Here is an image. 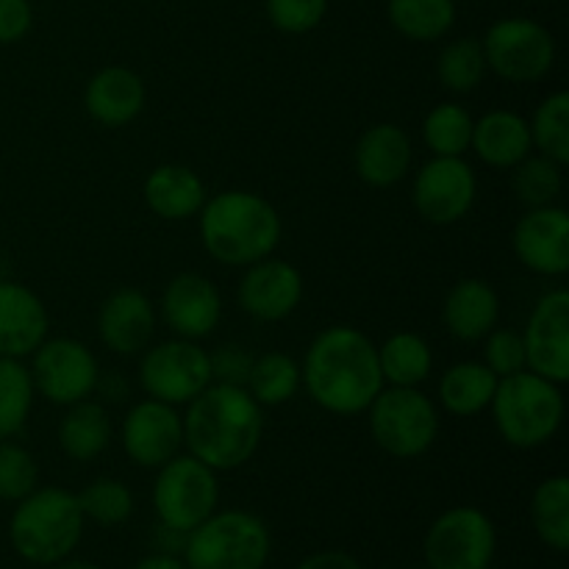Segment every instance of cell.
I'll use <instances>...</instances> for the list:
<instances>
[{
    "mask_svg": "<svg viewBox=\"0 0 569 569\" xmlns=\"http://www.w3.org/2000/svg\"><path fill=\"white\" fill-rule=\"evenodd\" d=\"M300 376L309 398L337 417L365 415L383 389L378 345L353 326H331L317 333Z\"/></svg>",
    "mask_w": 569,
    "mask_h": 569,
    "instance_id": "cell-1",
    "label": "cell"
},
{
    "mask_svg": "<svg viewBox=\"0 0 569 569\" xmlns=\"http://www.w3.org/2000/svg\"><path fill=\"white\" fill-rule=\"evenodd\" d=\"M183 417V445L189 456L214 472L248 465L261 445L264 411L244 387L209 383Z\"/></svg>",
    "mask_w": 569,
    "mask_h": 569,
    "instance_id": "cell-2",
    "label": "cell"
},
{
    "mask_svg": "<svg viewBox=\"0 0 569 569\" xmlns=\"http://www.w3.org/2000/svg\"><path fill=\"white\" fill-rule=\"evenodd\" d=\"M200 242L226 267H250L276 253L283 222L276 206L248 189H226L200 209Z\"/></svg>",
    "mask_w": 569,
    "mask_h": 569,
    "instance_id": "cell-3",
    "label": "cell"
},
{
    "mask_svg": "<svg viewBox=\"0 0 569 569\" xmlns=\"http://www.w3.org/2000/svg\"><path fill=\"white\" fill-rule=\"evenodd\" d=\"M78 498L59 487H37L17 503L9 522L14 553L33 567H53L70 559L83 537Z\"/></svg>",
    "mask_w": 569,
    "mask_h": 569,
    "instance_id": "cell-4",
    "label": "cell"
},
{
    "mask_svg": "<svg viewBox=\"0 0 569 569\" xmlns=\"http://www.w3.org/2000/svg\"><path fill=\"white\" fill-rule=\"evenodd\" d=\"M489 411L506 445L517 450H537L559 433L567 403L559 383L522 370L500 378Z\"/></svg>",
    "mask_w": 569,
    "mask_h": 569,
    "instance_id": "cell-5",
    "label": "cell"
},
{
    "mask_svg": "<svg viewBox=\"0 0 569 569\" xmlns=\"http://www.w3.org/2000/svg\"><path fill=\"white\" fill-rule=\"evenodd\" d=\"M270 550V528L259 515L228 509L187 533L181 559L187 569H264Z\"/></svg>",
    "mask_w": 569,
    "mask_h": 569,
    "instance_id": "cell-6",
    "label": "cell"
},
{
    "mask_svg": "<svg viewBox=\"0 0 569 569\" xmlns=\"http://www.w3.org/2000/svg\"><path fill=\"white\" fill-rule=\"evenodd\" d=\"M367 415L372 439L392 459H420L439 437L437 403L417 387H383Z\"/></svg>",
    "mask_w": 569,
    "mask_h": 569,
    "instance_id": "cell-7",
    "label": "cell"
},
{
    "mask_svg": "<svg viewBox=\"0 0 569 569\" xmlns=\"http://www.w3.org/2000/svg\"><path fill=\"white\" fill-rule=\"evenodd\" d=\"M498 553V528L476 506L442 511L422 539L428 569H492Z\"/></svg>",
    "mask_w": 569,
    "mask_h": 569,
    "instance_id": "cell-8",
    "label": "cell"
},
{
    "mask_svg": "<svg viewBox=\"0 0 569 569\" xmlns=\"http://www.w3.org/2000/svg\"><path fill=\"white\" fill-rule=\"evenodd\" d=\"M220 506V481L211 467L194 456H172L159 467L153 483V509L161 526L189 533L209 520Z\"/></svg>",
    "mask_w": 569,
    "mask_h": 569,
    "instance_id": "cell-9",
    "label": "cell"
},
{
    "mask_svg": "<svg viewBox=\"0 0 569 569\" xmlns=\"http://www.w3.org/2000/svg\"><path fill=\"white\" fill-rule=\"evenodd\" d=\"M487 67L509 83H533L556 64V39L531 17H503L481 39Z\"/></svg>",
    "mask_w": 569,
    "mask_h": 569,
    "instance_id": "cell-10",
    "label": "cell"
},
{
    "mask_svg": "<svg viewBox=\"0 0 569 569\" xmlns=\"http://www.w3.org/2000/svg\"><path fill=\"white\" fill-rule=\"evenodd\" d=\"M139 383L148 398L161 400V403H192L209 383H214L209 350L181 337L144 348L142 361H139Z\"/></svg>",
    "mask_w": 569,
    "mask_h": 569,
    "instance_id": "cell-11",
    "label": "cell"
},
{
    "mask_svg": "<svg viewBox=\"0 0 569 569\" xmlns=\"http://www.w3.org/2000/svg\"><path fill=\"white\" fill-rule=\"evenodd\" d=\"M33 389L53 406H72L87 400L98 389L100 367L92 350L70 337L44 339L33 350Z\"/></svg>",
    "mask_w": 569,
    "mask_h": 569,
    "instance_id": "cell-12",
    "label": "cell"
},
{
    "mask_svg": "<svg viewBox=\"0 0 569 569\" xmlns=\"http://www.w3.org/2000/svg\"><path fill=\"white\" fill-rule=\"evenodd\" d=\"M478 178L465 156H433L415 178L417 214L431 226H453L476 206Z\"/></svg>",
    "mask_w": 569,
    "mask_h": 569,
    "instance_id": "cell-13",
    "label": "cell"
},
{
    "mask_svg": "<svg viewBox=\"0 0 569 569\" xmlns=\"http://www.w3.org/2000/svg\"><path fill=\"white\" fill-rule=\"evenodd\" d=\"M526 367L553 383L569 381V292L553 289L542 295L528 317Z\"/></svg>",
    "mask_w": 569,
    "mask_h": 569,
    "instance_id": "cell-14",
    "label": "cell"
},
{
    "mask_svg": "<svg viewBox=\"0 0 569 569\" xmlns=\"http://www.w3.org/2000/svg\"><path fill=\"white\" fill-rule=\"evenodd\" d=\"M120 442L133 465L144 470H159L181 450L183 417L170 403L153 398L139 400L122 420Z\"/></svg>",
    "mask_w": 569,
    "mask_h": 569,
    "instance_id": "cell-15",
    "label": "cell"
},
{
    "mask_svg": "<svg viewBox=\"0 0 569 569\" xmlns=\"http://www.w3.org/2000/svg\"><path fill=\"white\" fill-rule=\"evenodd\" d=\"M303 276L289 261L267 256L256 264L244 267L237 287V300L248 317L259 322H281L298 311L303 300Z\"/></svg>",
    "mask_w": 569,
    "mask_h": 569,
    "instance_id": "cell-16",
    "label": "cell"
},
{
    "mask_svg": "<svg viewBox=\"0 0 569 569\" xmlns=\"http://www.w3.org/2000/svg\"><path fill=\"white\" fill-rule=\"evenodd\" d=\"M511 248L526 270L545 278L569 272V217L561 206L528 209L511 233Z\"/></svg>",
    "mask_w": 569,
    "mask_h": 569,
    "instance_id": "cell-17",
    "label": "cell"
},
{
    "mask_svg": "<svg viewBox=\"0 0 569 569\" xmlns=\"http://www.w3.org/2000/svg\"><path fill=\"white\" fill-rule=\"evenodd\" d=\"M161 320L176 337L200 339L209 337L222 317L220 289L198 272H181L161 292Z\"/></svg>",
    "mask_w": 569,
    "mask_h": 569,
    "instance_id": "cell-18",
    "label": "cell"
},
{
    "mask_svg": "<svg viewBox=\"0 0 569 569\" xmlns=\"http://www.w3.org/2000/svg\"><path fill=\"white\" fill-rule=\"evenodd\" d=\"M100 342L117 356H137L156 333V309L139 289H117L98 311Z\"/></svg>",
    "mask_w": 569,
    "mask_h": 569,
    "instance_id": "cell-19",
    "label": "cell"
},
{
    "mask_svg": "<svg viewBox=\"0 0 569 569\" xmlns=\"http://www.w3.org/2000/svg\"><path fill=\"white\" fill-rule=\"evenodd\" d=\"M48 309L26 283L0 278V356L26 359L48 339Z\"/></svg>",
    "mask_w": 569,
    "mask_h": 569,
    "instance_id": "cell-20",
    "label": "cell"
},
{
    "mask_svg": "<svg viewBox=\"0 0 569 569\" xmlns=\"http://www.w3.org/2000/svg\"><path fill=\"white\" fill-rule=\"evenodd\" d=\"M411 161H415L411 137L395 122L370 126L356 142V172L367 187H395L409 176Z\"/></svg>",
    "mask_w": 569,
    "mask_h": 569,
    "instance_id": "cell-21",
    "label": "cell"
},
{
    "mask_svg": "<svg viewBox=\"0 0 569 569\" xmlns=\"http://www.w3.org/2000/svg\"><path fill=\"white\" fill-rule=\"evenodd\" d=\"M144 98L148 89L137 72L128 67H103L89 78L83 106L100 126L122 128L142 114Z\"/></svg>",
    "mask_w": 569,
    "mask_h": 569,
    "instance_id": "cell-22",
    "label": "cell"
},
{
    "mask_svg": "<svg viewBox=\"0 0 569 569\" xmlns=\"http://www.w3.org/2000/svg\"><path fill=\"white\" fill-rule=\"evenodd\" d=\"M445 328L459 342H481L500 322V298L483 278H461L442 306Z\"/></svg>",
    "mask_w": 569,
    "mask_h": 569,
    "instance_id": "cell-23",
    "label": "cell"
},
{
    "mask_svg": "<svg viewBox=\"0 0 569 569\" xmlns=\"http://www.w3.org/2000/svg\"><path fill=\"white\" fill-rule=\"evenodd\" d=\"M470 150H476L483 164L495 170H511L520 164L528 153H533L531 126L522 114L509 109L487 111L481 120L472 122V142Z\"/></svg>",
    "mask_w": 569,
    "mask_h": 569,
    "instance_id": "cell-24",
    "label": "cell"
},
{
    "mask_svg": "<svg viewBox=\"0 0 569 569\" xmlns=\"http://www.w3.org/2000/svg\"><path fill=\"white\" fill-rule=\"evenodd\" d=\"M144 203L161 220H189L203 209L206 183L192 167L159 164L144 178Z\"/></svg>",
    "mask_w": 569,
    "mask_h": 569,
    "instance_id": "cell-25",
    "label": "cell"
},
{
    "mask_svg": "<svg viewBox=\"0 0 569 569\" xmlns=\"http://www.w3.org/2000/svg\"><path fill=\"white\" fill-rule=\"evenodd\" d=\"M498 381L483 361H459L439 378V403L453 417H476L489 409Z\"/></svg>",
    "mask_w": 569,
    "mask_h": 569,
    "instance_id": "cell-26",
    "label": "cell"
},
{
    "mask_svg": "<svg viewBox=\"0 0 569 569\" xmlns=\"http://www.w3.org/2000/svg\"><path fill=\"white\" fill-rule=\"evenodd\" d=\"M59 445L72 461L98 459L111 445L109 411L89 398L67 406V415L59 422Z\"/></svg>",
    "mask_w": 569,
    "mask_h": 569,
    "instance_id": "cell-27",
    "label": "cell"
},
{
    "mask_svg": "<svg viewBox=\"0 0 569 569\" xmlns=\"http://www.w3.org/2000/svg\"><path fill=\"white\" fill-rule=\"evenodd\" d=\"M383 387H420L433 370L431 345L411 331H398L378 348Z\"/></svg>",
    "mask_w": 569,
    "mask_h": 569,
    "instance_id": "cell-28",
    "label": "cell"
},
{
    "mask_svg": "<svg viewBox=\"0 0 569 569\" xmlns=\"http://www.w3.org/2000/svg\"><path fill=\"white\" fill-rule=\"evenodd\" d=\"M456 0H389L387 17L400 37L437 42L456 26Z\"/></svg>",
    "mask_w": 569,
    "mask_h": 569,
    "instance_id": "cell-29",
    "label": "cell"
},
{
    "mask_svg": "<svg viewBox=\"0 0 569 569\" xmlns=\"http://www.w3.org/2000/svg\"><path fill=\"white\" fill-rule=\"evenodd\" d=\"M531 522L539 542L556 553L569 550V478L550 476L531 498Z\"/></svg>",
    "mask_w": 569,
    "mask_h": 569,
    "instance_id": "cell-30",
    "label": "cell"
},
{
    "mask_svg": "<svg viewBox=\"0 0 569 569\" xmlns=\"http://www.w3.org/2000/svg\"><path fill=\"white\" fill-rule=\"evenodd\" d=\"M300 387H303L300 365L281 350H270V353H261L259 359H253L248 383H244V389L253 395L261 409L289 403L300 392Z\"/></svg>",
    "mask_w": 569,
    "mask_h": 569,
    "instance_id": "cell-31",
    "label": "cell"
},
{
    "mask_svg": "<svg viewBox=\"0 0 569 569\" xmlns=\"http://www.w3.org/2000/svg\"><path fill=\"white\" fill-rule=\"evenodd\" d=\"M33 398L37 389H33L31 370L22 365V359L0 356V442L17 437L26 428Z\"/></svg>",
    "mask_w": 569,
    "mask_h": 569,
    "instance_id": "cell-32",
    "label": "cell"
},
{
    "mask_svg": "<svg viewBox=\"0 0 569 569\" xmlns=\"http://www.w3.org/2000/svg\"><path fill=\"white\" fill-rule=\"evenodd\" d=\"M487 56H483L481 39L476 37L453 39V42L445 44L442 53H439V83L453 94H467L472 92V89H478L483 78H487Z\"/></svg>",
    "mask_w": 569,
    "mask_h": 569,
    "instance_id": "cell-33",
    "label": "cell"
},
{
    "mask_svg": "<svg viewBox=\"0 0 569 569\" xmlns=\"http://www.w3.org/2000/svg\"><path fill=\"white\" fill-rule=\"evenodd\" d=\"M472 117L459 103H439L422 120V139L433 156H465L472 142Z\"/></svg>",
    "mask_w": 569,
    "mask_h": 569,
    "instance_id": "cell-34",
    "label": "cell"
},
{
    "mask_svg": "<svg viewBox=\"0 0 569 569\" xmlns=\"http://www.w3.org/2000/svg\"><path fill=\"white\" fill-rule=\"evenodd\" d=\"M511 170H515V176H511V187H515L517 200H520L526 209L553 206L556 198L561 194V187H565V176H561L565 167L542 153L539 156L528 153L526 159H522L517 167H511Z\"/></svg>",
    "mask_w": 569,
    "mask_h": 569,
    "instance_id": "cell-35",
    "label": "cell"
},
{
    "mask_svg": "<svg viewBox=\"0 0 569 569\" xmlns=\"http://www.w3.org/2000/svg\"><path fill=\"white\" fill-rule=\"evenodd\" d=\"M531 126V142L548 159L559 161L561 167L569 164V94L553 92L537 106Z\"/></svg>",
    "mask_w": 569,
    "mask_h": 569,
    "instance_id": "cell-36",
    "label": "cell"
},
{
    "mask_svg": "<svg viewBox=\"0 0 569 569\" xmlns=\"http://www.w3.org/2000/svg\"><path fill=\"white\" fill-rule=\"evenodd\" d=\"M76 498L83 520L94 522V526L114 528L131 520L133 515V492L117 478H98V481L87 483Z\"/></svg>",
    "mask_w": 569,
    "mask_h": 569,
    "instance_id": "cell-37",
    "label": "cell"
},
{
    "mask_svg": "<svg viewBox=\"0 0 569 569\" xmlns=\"http://www.w3.org/2000/svg\"><path fill=\"white\" fill-rule=\"evenodd\" d=\"M39 487V465L22 445L0 442V500L20 503Z\"/></svg>",
    "mask_w": 569,
    "mask_h": 569,
    "instance_id": "cell-38",
    "label": "cell"
},
{
    "mask_svg": "<svg viewBox=\"0 0 569 569\" xmlns=\"http://www.w3.org/2000/svg\"><path fill=\"white\" fill-rule=\"evenodd\" d=\"M267 20L281 33H309L326 20L328 0H267Z\"/></svg>",
    "mask_w": 569,
    "mask_h": 569,
    "instance_id": "cell-39",
    "label": "cell"
},
{
    "mask_svg": "<svg viewBox=\"0 0 569 569\" xmlns=\"http://www.w3.org/2000/svg\"><path fill=\"white\" fill-rule=\"evenodd\" d=\"M483 365H487L498 378H509L528 370L522 333L509 331V328H492V331L483 337Z\"/></svg>",
    "mask_w": 569,
    "mask_h": 569,
    "instance_id": "cell-40",
    "label": "cell"
},
{
    "mask_svg": "<svg viewBox=\"0 0 569 569\" xmlns=\"http://www.w3.org/2000/svg\"><path fill=\"white\" fill-rule=\"evenodd\" d=\"M209 359H211V378H214V383L244 387L256 356H250L248 350L239 348V345H222V348H217L214 353H209Z\"/></svg>",
    "mask_w": 569,
    "mask_h": 569,
    "instance_id": "cell-41",
    "label": "cell"
},
{
    "mask_svg": "<svg viewBox=\"0 0 569 569\" xmlns=\"http://www.w3.org/2000/svg\"><path fill=\"white\" fill-rule=\"evenodd\" d=\"M31 0H0V44H14L31 31Z\"/></svg>",
    "mask_w": 569,
    "mask_h": 569,
    "instance_id": "cell-42",
    "label": "cell"
},
{
    "mask_svg": "<svg viewBox=\"0 0 569 569\" xmlns=\"http://www.w3.org/2000/svg\"><path fill=\"white\" fill-rule=\"evenodd\" d=\"M295 569H365L359 559L345 550H320V553L306 556Z\"/></svg>",
    "mask_w": 569,
    "mask_h": 569,
    "instance_id": "cell-43",
    "label": "cell"
},
{
    "mask_svg": "<svg viewBox=\"0 0 569 569\" xmlns=\"http://www.w3.org/2000/svg\"><path fill=\"white\" fill-rule=\"evenodd\" d=\"M183 545H187V533L178 531V528L161 526L159 522V528H156V550H159V553L181 556Z\"/></svg>",
    "mask_w": 569,
    "mask_h": 569,
    "instance_id": "cell-44",
    "label": "cell"
},
{
    "mask_svg": "<svg viewBox=\"0 0 569 569\" xmlns=\"http://www.w3.org/2000/svg\"><path fill=\"white\" fill-rule=\"evenodd\" d=\"M131 569H187V565H183L181 556L159 553V550H156V553H150V556H144V559H139Z\"/></svg>",
    "mask_w": 569,
    "mask_h": 569,
    "instance_id": "cell-45",
    "label": "cell"
},
{
    "mask_svg": "<svg viewBox=\"0 0 569 569\" xmlns=\"http://www.w3.org/2000/svg\"><path fill=\"white\" fill-rule=\"evenodd\" d=\"M53 569H103V567L94 565V561H83V559H64V561H59V565H53Z\"/></svg>",
    "mask_w": 569,
    "mask_h": 569,
    "instance_id": "cell-46",
    "label": "cell"
}]
</instances>
